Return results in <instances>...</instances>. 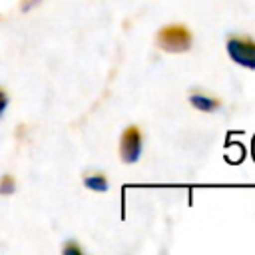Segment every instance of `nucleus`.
I'll list each match as a JSON object with an SVG mask.
<instances>
[{
	"label": "nucleus",
	"mask_w": 255,
	"mask_h": 255,
	"mask_svg": "<svg viewBox=\"0 0 255 255\" xmlns=\"http://www.w3.org/2000/svg\"><path fill=\"white\" fill-rule=\"evenodd\" d=\"M189 104L195 110L205 112V114H211V112H215V110L221 108V100H217L213 96H207V94H199V92H195V94L189 96Z\"/></svg>",
	"instance_id": "4"
},
{
	"label": "nucleus",
	"mask_w": 255,
	"mask_h": 255,
	"mask_svg": "<svg viewBox=\"0 0 255 255\" xmlns=\"http://www.w3.org/2000/svg\"><path fill=\"white\" fill-rule=\"evenodd\" d=\"M141 147H143V139H141V131L137 126H129L124 129L122 137H120V155L124 163H135L141 155Z\"/></svg>",
	"instance_id": "3"
},
{
	"label": "nucleus",
	"mask_w": 255,
	"mask_h": 255,
	"mask_svg": "<svg viewBox=\"0 0 255 255\" xmlns=\"http://www.w3.org/2000/svg\"><path fill=\"white\" fill-rule=\"evenodd\" d=\"M6 106H8V98H6L4 92H0V116H2V112L6 110Z\"/></svg>",
	"instance_id": "6"
},
{
	"label": "nucleus",
	"mask_w": 255,
	"mask_h": 255,
	"mask_svg": "<svg viewBox=\"0 0 255 255\" xmlns=\"http://www.w3.org/2000/svg\"><path fill=\"white\" fill-rule=\"evenodd\" d=\"M157 46L169 54H183L191 48L193 36L183 24H167L157 32Z\"/></svg>",
	"instance_id": "1"
},
{
	"label": "nucleus",
	"mask_w": 255,
	"mask_h": 255,
	"mask_svg": "<svg viewBox=\"0 0 255 255\" xmlns=\"http://www.w3.org/2000/svg\"><path fill=\"white\" fill-rule=\"evenodd\" d=\"M84 185L92 191H98V193H104L108 191V179L102 175V173H96V175H88L84 179Z\"/></svg>",
	"instance_id": "5"
},
{
	"label": "nucleus",
	"mask_w": 255,
	"mask_h": 255,
	"mask_svg": "<svg viewBox=\"0 0 255 255\" xmlns=\"http://www.w3.org/2000/svg\"><path fill=\"white\" fill-rule=\"evenodd\" d=\"M227 54L229 58L247 70H255V40L249 36H229L227 38Z\"/></svg>",
	"instance_id": "2"
}]
</instances>
